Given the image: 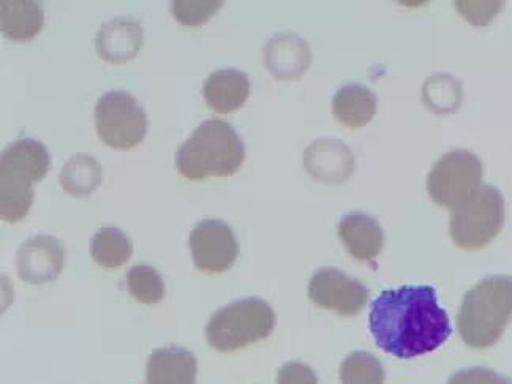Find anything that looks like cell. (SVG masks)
Returning a JSON list of instances; mask_svg holds the SVG:
<instances>
[{"instance_id": "obj_1", "label": "cell", "mask_w": 512, "mask_h": 384, "mask_svg": "<svg viewBox=\"0 0 512 384\" xmlns=\"http://www.w3.org/2000/svg\"><path fill=\"white\" fill-rule=\"evenodd\" d=\"M369 328L377 347L399 359L432 353L452 334L448 313L430 285L383 291L370 304Z\"/></svg>"}, {"instance_id": "obj_2", "label": "cell", "mask_w": 512, "mask_h": 384, "mask_svg": "<svg viewBox=\"0 0 512 384\" xmlns=\"http://www.w3.org/2000/svg\"><path fill=\"white\" fill-rule=\"evenodd\" d=\"M244 159V141L228 122L220 119L198 125L176 152L177 170L190 181L231 176L241 168Z\"/></svg>"}, {"instance_id": "obj_3", "label": "cell", "mask_w": 512, "mask_h": 384, "mask_svg": "<svg viewBox=\"0 0 512 384\" xmlns=\"http://www.w3.org/2000/svg\"><path fill=\"white\" fill-rule=\"evenodd\" d=\"M511 318L512 277L490 275L465 294L457 315V331L468 347H494Z\"/></svg>"}, {"instance_id": "obj_4", "label": "cell", "mask_w": 512, "mask_h": 384, "mask_svg": "<svg viewBox=\"0 0 512 384\" xmlns=\"http://www.w3.org/2000/svg\"><path fill=\"white\" fill-rule=\"evenodd\" d=\"M51 166V155L42 141L21 138L8 144L0 157V219L21 222L34 203V185Z\"/></svg>"}, {"instance_id": "obj_5", "label": "cell", "mask_w": 512, "mask_h": 384, "mask_svg": "<svg viewBox=\"0 0 512 384\" xmlns=\"http://www.w3.org/2000/svg\"><path fill=\"white\" fill-rule=\"evenodd\" d=\"M275 313L263 299L245 298L231 302L212 315L206 340L214 350L230 353L271 336Z\"/></svg>"}, {"instance_id": "obj_6", "label": "cell", "mask_w": 512, "mask_h": 384, "mask_svg": "<svg viewBox=\"0 0 512 384\" xmlns=\"http://www.w3.org/2000/svg\"><path fill=\"white\" fill-rule=\"evenodd\" d=\"M505 225V198L492 185H482L475 195L454 209L449 233L457 247L478 250L497 238Z\"/></svg>"}, {"instance_id": "obj_7", "label": "cell", "mask_w": 512, "mask_h": 384, "mask_svg": "<svg viewBox=\"0 0 512 384\" xmlns=\"http://www.w3.org/2000/svg\"><path fill=\"white\" fill-rule=\"evenodd\" d=\"M98 138L113 149H133L147 133V114L135 97L122 91H110L95 105Z\"/></svg>"}, {"instance_id": "obj_8", "label": "cell", "mask_w": 512, "mask_h": 384, "mask_svg": "<svg viewBox=\"0 0 512 384\" xmlns=\"http://www.w3.org/2000/svg\"><path fill=\"white\" fill-rule=\"evenodd\" d=\"M482 162L465 149L443 155L427 177L430 198L443 208H459L482 187Z\"/></svg>"}, {"instance_id": "obj_9", "label": "cell", "mask_w": 512, "mask_h": 384, "mask_svg": "<svg viewBox=\"0 0 512 384\" xmlns=\"http://www.w3.org/2000/svg\"><path fill=\"white\" fill-rule=\"evenodd\" d=\"M193 264L203 272H225L236 263L239 244L228 223L208 219L198 223L190 233Z\"/></svg>"}, {"instance_id": "obj_10", "label": "cell", "mask_w": 512, "mask_h": 384, "mask_svg": "<svg viewBox=\"0 0 512 384\" xmlns=\"http://www.w3.org/2000/svg\"><path fill=\"white\" fill-rule=\"evenodd\" d=\"M370 291L364 283L351 279L337 268H321L312 275L309 298L323 309L342 317L358 315L369 301Z\"/></svg>"}, {"instance_id": "obj_11", "label": "cell", "mask_w": 512, "mask_h": 384, "mask_svg": "<svg viewBox=\"0 0 512 384\" xmlns=\"http://www.w3.org/2000/svg\"><path fill=\"white\" fill-rule=\"evenodd\" d=\"M65 264V247L59 239L38 234L19 247L16 268L24 282L43 285L53 282Z\"/></svg>"}, {"instance_id": "obj_12", "label": "cell", "mask_w": 512, "mask_h": 384, "mask_svg": "<svg viewBox=\"0 0 512 384\" xmlns=\"http://www.w3.org/2000/svg\"><path fill=\"white\" fill-rule=\"evenodd\" d=\"M307 173L324 184H343L354 173V155L347 144L339 140H317L304 154Z\"/></svg>"}, {"instance_id": "obj_13", "label": "cell", "mask_w": 512, "mask_h": 384, "mask_svg": "<svg viewBox=\"0 0 512 384\" xmlns=\"http://www.w3.org/2000/svg\"><path fill=\"white\" fill-rule=\"evenodd\" d=\"M312 53L304 38L291 32L272 37L264 48V64L277 80H298L307 72Z\"/></svg>"}, {"instance_id": "obj_14", "label": "cell", "mask_w": 512, "mask_h": 384, "mask_svg": "<svg viewBox=\"0 0 512 384\" xmlns=\"http://www.w3.org/2000/svg\"><path fill=\"white\" fill-rule=\"evenodd\" d=\"M143 45V27L132 18L111 19L95 38L98 56L110 64L132 61Z\"/></svg>"}, {"instance_id": "obj_15", "label": "cell", "mask_w": 512, "mask_h": 384, "mask_svg": "<svg viewBox=\"0 0 512 384\" xmlns=\"http://www.w3.org/2000/svg\"><path fill=\"white\" fill-rule=\"evenodd\" d=\"M198 362L185 348H157L147 359L146 384H196Z\"/></svg>"}, {"instance_id": "obj_16", "label": "cell", "mask_w": 512, "mask_h": 384, "mask_svg": "<svg viewBox=\"0 0 512 384\" xmlns=\"http://www.w3.org/2000/svg\"><path fill=\"white\" fill-rule=\"evenodd\" d=\"M203 95L214 113H234L249 100V76L236 68L217 70L204 81Z\"/></svg>"}, {"instance_id": "obj_17", "label": "cell", "mask_w": 512, "mask_h": 384, "mask_svg": "<svg viewBox=\"0 0 512 384\" xmlns=\"http://www.w3.org/2000/svg\"><path fill=\"white\" fill-rule=\"evenodd\" d=\"M339 236L348 253L359 261H373L383 250V228L362 212H351L340 220Z\"/></svg>"}, {"instance_id": "obj_18", "label": "cell", "mask_w": 512, "mask_h": 384, "mask_svg": "<svg viewBox=\"0 0 512 384\" xmlns=\"http://www.w3.org/2000/svg\"><path fill=\"white\" fill-rule=\"evenodd\" d=\"M45 24L42 5L34 0H2L0 29L12 42H29L37 37Z\"/></svg>"}, {"instance_id": "obj_19", "label": "cell", "mask_w": 512, "mask_h": 384, "mask_svg": "<svg viewBox=\"0 0 512 384\" xmlns=\"http://www.w3.org/2000/svg\"><path fill=\"white\" fill-rule=\"evenodd\" d=\"M377 95L362 84L340 87L332 98V113L345 127L361 128L372 121L377 113Z\"/></svg>"}, {"instance_id": "obj_20", "label": "cell", "mask_w": 512, "mask_h": 384, "mask_svg": "<svg viewBox=\"0 0 512 384\" xmlns=\"http://www.w3.org/2000/svg\"><path fill=\"white\" fill-rule=\"evenodd\" d=\"M102 165L94 157L87 154H76L62 166L61 182L62 189L68 195L83 198L89 196L102 184Z\"/></svg>"}, {"instance_id": "obj_21", "label": "cell", "mask_w": 512, "mask_h": 384, "mask_svg": "<svg viewBox=\"0 0 512 384\" xmlns=\"http://www.w3.org/2000/svg\"><path fill=\"white\" fill-rule=\"evenodd\" d=\"M132 253V241L116 226H103L92 238L91 255L102 268H121L132 258Z\"/></svg>"}, {"instance_id": "obj_22", "label": "cell", "mask_w": 512, "mask_h": 384, "mask_svg": "<svg viewBox=\"0 0 512 384\" xmlns=\"http://www.w3.org/2000/svg\"><path fill=\"white\" fill-rule=\"evenodd\" d=\"M422 98L435 113H454L462 102V87L449 75H433L422 87Z\"/></svg>"}, {"instance_id": "obj_23", "label": "cell", "mask_w": 512, "mask_h": 384, "mask_svg": "<svg viewBox=\"0 0 512 384\" xmlns=\"http://www.w3.org/2000/svg\"><path fill=\"white\" fill-rule=\"evenodd\" d=\"M128 294L141 304H159L165 298V282L157 269L138 264L125 275Z\"/></svg>"}, {"instance_id": "obj_24", "label": "cell", "mask_w": 512, "mask_h": 384, "mask_svg": "<svg viewBox=\"0 0 512 384\" xmlns=\"http://www.w3.org/2000/svg\"><path fill=\"white\" fill-rule=\"evenodd\" d=\"M383 364L367 351H354L340 366L342 384H384Z\"/></svg>"}, {"instance_id": "obj_25", "label": "cell", "mask_w": 512, "mask_h": 384, "mask_svg": "<svg viewBox=\"0 0 512 384\" xmlns=\"http://www.w3.org/2000/svg\"><path fill=\"white\" fill-rule=\"evenodd\" d=\"M222 7V0H174L171 2V10L177 23L187 27L208 23L209 19Z\"/></svg>"}, {"instance_id": "obj_26", "label": "cell", "mask_w": 512, "mask_h": 384, "mask_svg": "<svg viewBox=\"0 0 512 384\" xmlns=\"http://www.w3.org/2000/svg\"><path fill=\"white\" fill-rule=\"evenodd\" d=\"M448 384H512V381L486 367H471L454 373Z\"/></svg>"}, {"instance_id": "obj_27", "label": "cell", "mask_w": 512, "mask_h": 384, "mask_svg": "<svg viewBox=\"0 0 512 384\" xmlns=\"http://www.w3.org/2000/svg\"><path fill=\"white\" fill-rule=\"evenodd\" d=\"M457 10H459L470 23L476 26H484V24L492 21L498 10L501 8V2H457Z\"/></svg>"}, {"instance_id": "obj_28", "label": "cell", "mask_w": 512, "mask_h": 384, "mask_svg": "<svg viewBox=\"0 0 512 384\" xmlns=\"http://www.w3.org/2000/svg\"><path fill=\"white\" fill-rule=\"evenodd\" d=\"M277 384H318V377L309 366L293 361L279 370Z\"/></svg>"}]
</instances>
